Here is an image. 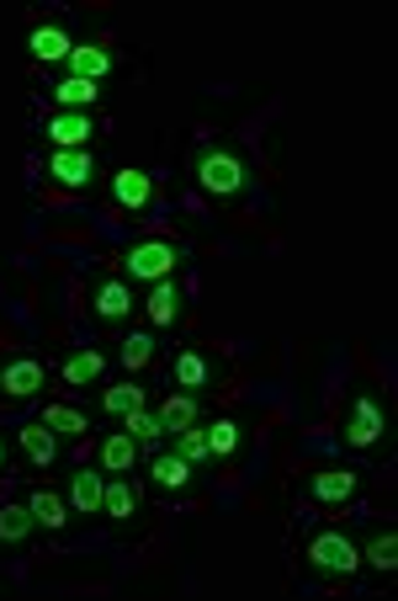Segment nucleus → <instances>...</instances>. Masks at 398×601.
<instances>
[{"mask_svg": "<svg viewBox=\"0 0 398 601\" xmlns=\"http://www.w3.org/2000/svg\"><path fill=\"white\" fill-rule=\"evenodd\" d=\"M192 176H197V187L207 198H244V187H250V165L229 144H197L192 150Z\"/></svg>", "mask_w": 398, "mask_h": 601, "instance_id": "f257e3e1", "label": "nucleus"}, {"mask_svg": "<svg viewBox=\"0 0 398 601\" xmlns=\"http://www.w3.org/2000/svg\"><path fill=\"white\" fill-rule=\"evenodd\" d=\"M309 564H314L318 575H357L361 569V549L351 532H340V527H324V532H314L309 538Z\"/></svg>", "mask_w": 398, "mask_h": 601, "instance_id": "f03ea898", "label": "nucleus"}, {"mask_svg": "<svg viewBox=\"0 0 398 601\" xmlns=\"http://www.w3.org/2000/svg\"><path fill=\"white\" fill-rule=\"evenodd\" d=\"M176 261H181V245H170V240H138V245H128L122 272H128V282H165L170 272H176Z\"/></svg>", "mask_w": 398, "mask_h": 601, "instance_id": "7ed1b4c3", "label": "nucleus"}, {"mask_svg": "<svg viewBox=\"0 0 398 601\" xmlns=\"http://www.w3.org/2000/svg\"><path fill=\"white\" fill-rule=\"evenodd\" d=\"M43 170L64 187V192H91L96 187V176H101V161L91 155V150H53Z\"/></svg>", "mask_w": 398, "mask_h": 601, "instance_id": "20e7f679", "label": "nucleus"}, {"mask_svg": "<svg viewBox=\"0 0 398 601\" xmlns=\"http://www.w3.org/2000/svg\"><path fill=\"white\" fill-rule=\"evenodd\" d=\"M101 133L96 113H48L43 118V139L53 150H91V139Z\"/></svg>", "mask_w": 398, "mask_h": 601, "instance_id": "39448f33", "label": "nucleus"}, {"mask_svg": "<svg viewBox=\"0 0 398 601\" xmlns=\"http://www.w3.org/2000/svg\"><path fill=\"white\" fill-rule=\"evenodd\" d=\"M388 437V410L377 394H357L351 400V421H346V441L351 447H377V441Z\"/></svg>", "mask_w": 398, "mask_h": 601, "instance_id": "423d86ee", "label": "nucleus"}, {"mask_svg": "<svg viewBox=\"0 0 398 601\" xmlns=\"http://www.w3.org/2000/svg\"><path fill=\"white\" fill-rule=\"evenodd\" d=\"M64 64H70V75H75V81H96V85L107 81V75H118V54H112V48H101V43H75Z\"/></svg>", "mask_w": 398, "mask_h": 601, "instance_id": "0eeeda50", "label": "nucleus"}, {"mask_svg": "<svg viewBox=\"0 0 398 601\" xmlns=\"http://www.w3.org/2000/svg\"><path fill=\"white\" fill-rule=\"evenodd\" d=\"M138 511H144V484L133 480V474H118V480H107V495H101V517L133 521Z\"/></svg>", "mask_w": 398, "mask_h": 601, "instance_id": "6e6552de", "label": "nucleus"}, {"mask_svg": "<svg viewBox=\"0 0 398 601\" xmlns=\"http://www.w3.org/2000/svg\"><path fill=\"white\" fill-rule=\"evenodd\" d=\"M112 202H118L122 213H144V208L155 202V176H149V170H133V165L118 170V176H112Z\"/></svg>", "mask_w": 398, "mask_h": 601, "instance_id": "1a4fd4ad", "label": "nucleus"}, {"mask_svg": "<svg viewBox=\"0 0 398 601\" xmlns=\"http://www.w3.org/2000/svg\"><path fill=\"white\" fill-rule=\"evenodd\" d=\"M59 378H64L70 389H101V384H107V357H101L96 346H80V352L64 357Z\"/></svg>", "mask_w": 398, "mask_h": 601, "instance_id": "9d476101", "label": "nucleus"}, {"mask_svg": "<svg viewBox=\"0 0 398 601\" xmlns=\"http://www.w3.org/2000/svg\"><path fill=\"white\" fill-rule=\"evenodd\" d=\"M43 389V362L38 357H11L0 367V394L5 400H33Z\"/></svg>", "mask_w": 398, "mask_h": 601, "instance_id": "9b49d317", "label": "nucleus"}, {"mask_svg": "<svg viewBox=\"0 0 398 601\" xmlns=\"http://www.w3.org/2000/svg\"><path fill=\"white\" fill-rule=\"evenodd\" d=\"M91 304H96V320L101 325H122L133 315V287H128V278H107Z\"/></svg>", "mask_w": 398, "mask_h": 601, "instance_id": "f8f14e48", "label": "nucleus"}, {"mask_svg": "<svg viewBox=\"0 0 398 601\" xmlns=\"http://www.w3.org/2000/svg\"><path fill=\"white\" fill-rule=\"evenodd\" d=\"M357 469H324V474H314L309 480V495H314L318 506H346L351 495H357Z\"/></svg>", "mask_w": 398, "mask_h": 601, "instance_id": "ddd939ff", "label": "nucleus"}, {"mask_svg": "<svg viewBox=\"0 0 398 601\" xmlns=\"http://www.w3.org/2000/svg\"><path fill=\"white\" fill-rule=\"evenodd\" d=\"M70 48H75V38H70V27H59V22L33 27V38H27V54H33L38 64H64Z\"/></svg>", "mask_w": 398, "mask_h": 601, "instance_id": "4468645a", "label": "nucleus"}, {"mask_svg": "<svg viewBox=\"0 0 398 601\" xmlns=\"http://www.w3.org/2000/svg\"><path fill=\"white\" fill-rule=\"evenodd\" d=\"M149 480H155V490H165V495H181L186 484H192V463L170 447V452H155L149 458Z\"/></svg>", "mask_w": 398, "mask_h": 601, "instance_id": "2eb2a0df", "label": "nucleus"}, {"mask_svg": "<svg viewBox=\"0 0 398 601\" xmlns=\"http://www.w3.org/2000/svg\"><path fill=\"white\" fill-rule=\"evenodd\" d=\"M27 511H33V521H38L43 532H64V521H70V500H64L59 490L38 484V490L27 495Z\"/></svg>", "mask_w": 398, "mask_h": 601, "instance_id": "dca6fc26", "label": "nucleus"}, {"mask_svg": "<svg viewBox=\"0 0 398 601\" xmlns=\"http://www.w3.org/2000/svg\"><path fill=\"white\" fill-rule=\"evenodd\" d=\"M101 495H107V474H96V469H80L75 480H70V511H80V517H96L101 511Z\"/></svg>", "mask_w": 398, "mask_h": 601, "instance_id": "f3484780", "label": "nucleus"}, {"mask_svg": "<svg viewBox=\"0 0 398 601\" xmlns=\"http://www.w3.org/2000/svg\"><path fill=\"white\" fill-rule=\"evenodd\" d=\"M144 315H149V325H176L181 320V287L165 278V282H149V298H144Z\"/></svg>", "mask_w": 398, "mask_h": 601, "instance_id": "a211bd4d", "label": "nucleus"}, {"mask_svg": "<svg viewBox=\"0 0 398 601\" xmlns=\"http://www.w3.org/2000/svg\"><path fill=\"white\" fill-rule=\"evenodd\" d=\"M159 415V426L176 437V432H186V426H197V415H202V404H197V394L192 389H181V394H165V404L155 410Z\"/></svg>", "mask_w": 398, "mask_h": 601, "instance_id": "6ab92c4d", "label": "nucleus"}, {"mask_svg": "<svg viewBox=\"0 0 398 601\" xmlns=\"http://www.w3.org/2000/svg\"><path fill=\"white\" fill-rule=\"evenodd\" d=\"M16 441H22V452H27L38 469H48V463L59 458V432H53V426H43V421L22 426V432H16Z\"/></svg>", "mask_w": 398, "mask_h": 601, "instance_id": "aec40b11", "label": "nucleus"}, {"mask_svg": "<svg viewBox=\"0 0 398 601\" xmlns=\"http://www.w3.org/2000/svg\"><path fill=\"white\" fill-rule=\"evenodd\" d=\"M133 463H138V441L128 432H107L101 437V469L107 474H133Z\"/></svg>", "mask_w": 398, "mask_h": 601, "instance_id": "412c9836", "label": "nucleus"}, {"mask_svg": "<svg viewBox=\"0 0 398 601\" xmlns=\"http://www.w3.org/2000/svg\"><path fill=\"white\" fill-rule=\"evenodd\" d=\"M101 410H107V415H118V421H128L133 410H149V394H144L138 384H128V378H122V384H107V389H101Z\"/></svg>", "mask_w": 398, "mask_h": 601, "instance_id": "4be33fe9", "label": "nucleus"}, {"mask_svg": "<svg viewBox=\"0 0 398 601\" xmlns=\"http://www.w3.org/2000/svg\"><path fill=\"white\" fill-rule=\"evenodd\" d=\"M53 96H59V113H91V107L101 102V85H96V81H75V75H64V81L53 85Z\"/></svg>", "mask_w": 398, "mask_h": 601, "instance_id": "5701e85b", "label": "nucleus"}, {"mask_svg": "<svg viewBox=\"0 0 398 601\" xmlns=\"http://www.w3.org/2000/svg\"><path fill=\"white\" fill-rule=\"evenodd\" d=\"M170 378H176V389H207V384H213V362L202 357L197 346H186V352L176 357V367H170Z\"/></svg>", "mask_w": 398, "mask_h": 601, "instance_id": "b1692460", "label": "nucleus"}, {"mask_svg": "<svg viewBox=\"0 0 398 601\" xmlns=\"http://www.w3.org/2000/svg\"><path fill=\"white\" fill-rule=\"evenodd\" d=\"M361 564H372V569L394 575V569H398V532H394V527H377V532L366 538V549H361Z\"/></svg>", "mask_w": 398, "mask_h": 601, "instance_id": "393cba45", "label": "nucleus"}, {"mask_svg": "<svg viewBox=\"0 0 398 601\" xmlns=\"http://www.w3.org/2000/svg\"><path fill=\"white\" fill-rule=\"evenodd\" d=\"M118 357H122L128 373L149 367V362H155V335H149V330H128V335H122V346H118Z\"/></svg>", "mask_w": 398, "mask_h": 601, "instance_id": "a878e982", "label": "nucleus"}, {"mask_svg": "<svg viewBox=\"0 0 398 601\" xmlns=\"http://www.w3.org/2000/svg\"><path fill=\"white\" fill-rule=\"evenodd\" d=\"M33 527H38V521H33L27 506H0V543H11V549H16V543H27V538H33Z\"/></svg>", "mask_w": 398, "mask_h": 601, "instance_id": "bb28decb", "label": "nucleus"}, {"mask_svg": "<svg viewBox=\"0 0 398 601\" xmlns=\"http://www.w3.org/2000/svg\"><path fill=\"white\" fill-rule=\"evenodd\" d=\"M43 426H53L59 437H85V432H91L75 404H43Z\"/></svg>", "mask_w": 398, "mask_h": 601, "instance_id": "cd10ccee", "label": "nucleus"}, {"mask_svg": "<svg viewBox=\"0 0 398 601\" xmlns=\"http://www.w3.org/2000/svg\"><path fill=\"white\" fill-rule=\"evenodd\" d=\"M122 432L138 441V447H159V437H165V426H159L155 410H133V415L122 421Z\"/></svg>", "mask_w": 398, "mask_h": 601, "instance_id": "c85d7f7f", "label": "nucleus"}, {"mask_svg": "<svg viewBox=\"0 0 398 601\" xmlns=\"http://www.w3.org/2000/svg\"><path fill=\"white\" fill-rule=\"evenodd\" d=\"M207 452H213V458H234L239 452V426L229 415H218V421L207 426Z\"/></svg>", "mask_w": 398, "mask_h": 601, "instance_id": "c756f323", "label": "nucleus"}, {"mask_svg": "<svg viewBox=\"0 0 398 601\" xmlns=\"http://www.w3.org/2000/svg\"><path fill=\"white\" fill-rule=\"evenodd\" d=\"M186 463H207L213 452H207V426H186V432H176V441H170Z\"/></svg>", "mask_w": 398, "mask_h": 601, "instance_id": "7c9ffc66", "label": "nucleus"}, {"mask_svg": "<svg viewBox=\"0 0 398 601\" xmlns=\"http://www.w3.org/2000/svg\"><path fill=\"white\" fill-rule=\"evenodd\" d=\"M0 469H5V441H0Z\"/></svg>", "mask_w": 398, "mask_h": 601, "instance_id": "2f4dec72", "label": "nucleus"}]
</instances>
